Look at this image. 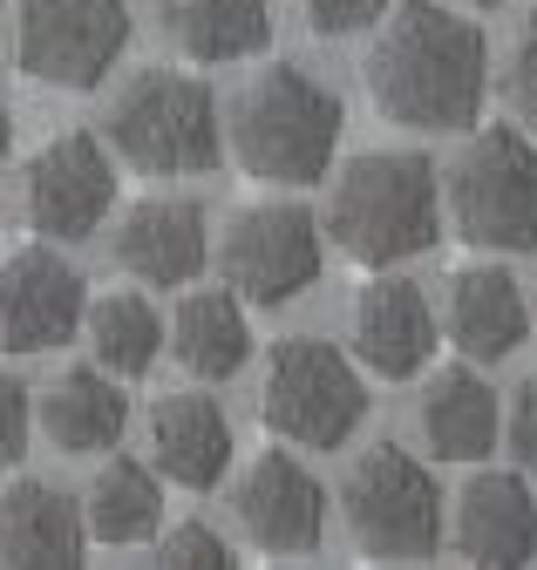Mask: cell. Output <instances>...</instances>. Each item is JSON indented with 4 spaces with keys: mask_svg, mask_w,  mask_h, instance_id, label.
Listing matches in <instances>:
<instances>
[{
    "mask_svg": "<svg viewBox=\"0 0 537 570\" xmlns=\"http://www.w3.org/2000/svg\"><path fill=\"white\" fill-rule=\"evenodd\" d=\"M449 218L477 252H530L537 245V142L524 129H477V142L456 157Z\"/></svg>",
    "mask_w": 537,
    "mask_h": 570,
    "instance_id": "5",
    "label": "cell"
},
{
    "mask_svg": "<svg viewBox=\"0 0 537 570\" xmlns=\"http://www.w3.org/2000/svg\"><path fill=\"white\" fill-rule=\"evenodd\" d=\"M341 510H348V537L368 557L388 563H416L442 550V489L436 475L394 442H374L348 482H341Z\"/></svg>",
    "mask_w": 537,
    "mask_h": 570,
    "instance_id": "6",
    "label": "cell"
},
{
    "mask_svg": "<svg viewBox=\"0 0 537 570\" xmlns=\"http://www.w3.org/2000/svg\"><path fill=\"white\" fill-rule=\"evenodd\" d=\"M157 523H164V482L129 455H116L82 495V530L96 543H144Z\"/></svg>",
    "mask_w": 537,
    "mask_h": 570,
    "instance_id": "23",
    "label": "cell"
},
{
    "mask_svg": "<svg viewBox=\"0 0 537 570\" xmlns=\"http://www.w3.org/2000/svg\"><path fill=\"white\" fill-rule=\"evenodd\" d=\"M388 8H394V0H306V21H313L320 35H361V28H374Z\"/></svg>",
    "mask_w": 537,
    "mask_h": 570,
    "instance_id": "28",
    "label": "cell"
},
{
    "mask_svg": "<svg viewBox=\"0 0 537 570\" xmlns=\"http://www.w3.org/2000/svg\"><path fill=\"white\" fill-rule=\"evenodd\" d=\"M320 238H333L354 265L388 272L442 238V177L416 150H368L326 190Z\"/></svg>",
    "mask_w": 537,
    "mask_h": 570,
    "instance_id": "2",
    "label": "cell"
},
{
    "mask_svg": "<svg viewBox=\"0 0 537 570\" xmlns=\"http://www.w3.org/2000/svg\"><path fill=\"white\" fill-rule=\"evenodd\" d=\"M477 8H497V0H477Z\"/></svg>",
    "mask_w": 537,
    "mask_h": 570,
    "instance_id": "31",
    "label": "cell"
},
{
    "mask_svg": "<svg viewBox=\"0 0 537 570\" xmlns=\"http://www.w3.org/2000/svg\"><path fill=\"white\" fill-rule=\"evenodd\" d=\"M164 35L191 61H245L273 41V0H164Z\"/></svg>",
    "mask_w": 537,
    "mask_h": 570,
    "instance_id": "21",
    "label": "cell"
},
{
    "mask_svg": "<svg viewBox=\"0 0 537 570\" xmlns=\"http://www.w3.org/2000/svg\"><path fill=\"white\" fill-rule=\"evenodd\" d=\"M129 48V0H14V61L48 89H96Z\"/></svg>",
    "mask_w": 537,
    "mask_h": 570,
    "instance_id": "8",
    "label": "cell"
},
{
    "mask_svg": "<svg viewBox=\"0 0 537 570\" xmlns=\"http://www.w3.org/2000/svg\"><path fill=\"white\" fill-rule=\"evenodd\" d=\"M28 455V387L0 367V469H14Z\"/></svg>",
    "mask_w": 537,
    "mask_h": 570,
    "instance_id": "27",
    "label": "cell"
},
{
    "mask_svg": "<svg viewBox=\"0 0 537 570\" xmlns=\"http://www.w3.org/2000/svg\"><path fill=\"white\" fill-rule=\"evenodd\" d=\"M469 361H504L530 333V306L504 265H456L442 278V320H436Z\"/></svg>",
    "mask_w": 537,
    "mask_h": 570,
    "instance_id": "14",
    "label": "cell"
},
{
    "mask_svg": "<svg viewBox=\"0 0 537 570\" xmlns=\"http://www.w3.org/2000/svg\"><path fill=\"white\" fill-rule=\"evenodd\" d=\"M504 96H510V109L537 129V14L517 28V41H510V61H504Z\"/></svg>",
    "mask_w": 537,
    "mask_h": 570,
    "instance_id": "26",
    "label": "cell"
},
{
    "mask_svg": "<svg viewBox=\"0 0 537 570\" xmlns=\"http://www.w3.org/2000/svg\"><path fill=\"white\" fill-rule=\"evenodd\" d=\"M89 530L82 503L69 489H55L41 475H21L0 489V563H41V570H69L82 563Z\"/></svg>",
    "mask_w": 537,
    "mask_h": 570,
    "instance_id": "15",
    "label": "cell"
},
{
    "mask_svg": "<svg viewBox=\"0 0 537 570\" xmlns=\"http://www.w3.org/2000/svg\"><path fill=\"white\" fill-rule=\"evenodd\" d=\"M41 428H48V442L69 449V455H102L129 428V394L102 367H69L41 394Z\"/></svg>",
    "mask_w": 537,
    "mask_h": 570,
    "instance_id": "20",
    "label": "cell"
},
{
    "mask_svg": "<svg viewBox=\"0 0 537 570\" xmlns=\"http://www.w3.org/2000/svg\"><path fill=\"white\" fill-rule=\"evenodd\" d=\"M456 550L469 563H530L537 557V495L524 475H469L456 495Z\"/></svg>",
    "mask_w": 537,
    "mask_h": 570,
    "instance_id": "17",
    "label": "cell"
},
{
    "mask_svg": "<svg viewBox=\"0 0 537 570\" xmlns=\"http://www.w3.org/2000/svg\"><path fill=\"white\" fill-rule=\"evenodd\" d=\"M164 340L177 353V367L197 381H232L252 361V326H245L238 293H191L177 320L164 326Z\"/></svg>",
    "mask_w": 537,
    "mask_h": 570,
    "instance_id": "22",
    "label": "cell"
},
{
    "mask_svg": "<svg viewBox=\"0 0 537 570\" xmlns=\"http://www.w3.org/2000/svg\"><path fill=\"white\" fill-rule=\"evenodd\" d=\"M116 265L144 285H191L205 265V210L184 197H144L116 225Z\"/></svg>",
    "mask_w": 537,
    "mask_h": 570,
    "instance_id": "16",
    "label": "cell"
},
{
    "mask_svg": "<svg viewBox=\"0 0 537 570\" xmlns=\"http://www.w3.org/2000/svg\"><path fill=\"white\" fill-rule=\"evenodd\" d=\"M150 462L177 489H212L232 469V421L205 394H164L150 414Z\"/></svg>",
    "mask_w": 537,
    "mask_h": 570,
    "instance_id": "18",
    "label": "cell"
},
{
    "mask_svg": "<svg viewBox=\"0 0 537 570\" xmlns=\"http://www.w3.org/2000/svg\"><path fill=\"white\" fill-rule=\"evenodd\" d=\"M102 129H109V150L123 164L150 170V177H197L225 150L212 89L197 76H177V68H144V76L109 102Z\"/></svg>",
    "mask_w": 537,
    "mask_h": 570,
    "instance_id": "4",
    "label": "cell"
},
{
    "mask_svg": "<svg viewBox=\"0 0 537 570\" xmlns=\"http://www.w3.org/2000/svg\"><path fill=\"white\" fill-rule=\"evenodd\" d=\"M157 563L164 570H232L238 557H232V543L212 523H177V530L157 537Z\"/></svg>",
    "mask_w": 537,
    "mask_h": 570,
    "instance_id": "25",
    "label": "cell"
},
{
    "mask_svg": "<svg viewBox=\"0 0 537 570\" xmlns=\"http://www.w3.org/2000/svg\"><path fill=\"white\" fill-rule=\"evenodd\" d=\"M8 142H14V109H8V89H0V157H8Z\"/></svg>",
    "mask_w": 537,
    "mask_h": 570,
    "instance_id": "30",
    "label": "cell"
},
{
    "mask_svg": "<svg viewBox=\"0 0 537 570\" xmlns=\"http://www.w3.org/2000/svg\"><path fill=\"white\" fill-rule=\"evenodd\" d=\"M89 346H96V367L129 381V374H150L157 353H164V320L144 293H109L96 299V313H82Z\"/></svg>",
    "mask_w": 537,
    "mask_h": 570,
    "instance_id": "24",
    "label": "cell"
},
{
    "mask_svg": "<svg viewBox=\"0 0 537 570\" xmlns=\"http://www.w3.org/2000/svg\"><path fill=\"white\" fill-rule=\"evenodd\" d=\"M89 285L82 272L48 252V245H28L0 265V346L14 353H48V346H69L82 333V313H89Z\"/></svg>",
    "mask_w": 537,
    "mask_h": 570,
    "instance_id": "11",
    "label": "cell"
},
{
    "mask_svg": "<svg viewBox=\"0 0 537 570\" xmlns=\"http://www.w3.org/2000/svg\"><path fill=\"white\" fill-rule=\"evenodd\" d=\"M504 435H510V455L537 475V374L517 387V401H510V421H504Z\"/></svg>",
    "mask_w": 537,
    "mask_h": 570,
    "instance_id": "29",
    "label": "cell"
},
{
    "mask_svg": "<svg viewBox=\"0 0 537 570\" xmlns=\"http://www.w3.org/2000/svg\"><path fill=\"white\" fill-rule=\"evenodd\" d=\"M218 272L238 299L286 306L320 278V225L300 204H245L218 238Z\"/></svg>",
    "mask_w": 537,
    "mask_h": 570,
    "instance_id": "9",
    "label": "cell"
},
{
    "mask_svg": "<svg viewBox=\"0 0 537 570\" xmlns=\"http://www.w3.org/2000/svg\"><path fill=\"white\" fill-rule=\"evenodd\" d=\"M436 306L416 278H374L361 285V299H354V353L368 361V374L381 381H416L429 367V353H436Z\"/></svg>",
    "mask_w": 537,
    "mask_h": 570,
    "instance_id": "13",
    "label": "cell"
},
{
    "mask_svg": "<svg viewBox=\"0 0 537 570\" xmlns=\"http://www.w3.org/2000/svg\"><path fill=\"white\" fill-rule=\"evenodd\" d=\"M116 204V157L89 129L55 136L28 164V225L41 238H89Z\"/></svg>",
    "mask_w": 537,
    "mask_h": 570,
    "instance_id": "10",
    "label": "cell"
},
{
    "mask_svg": "<svg viewBox=\"0 0 537 570\" xmlns=\"http://www.w3.org/2000/svg\"><path fill=\"white\" fill-rule=\"evenodd\" d=\"M232 150L258 184H313L341 150V96L300 68H265L232 96Z\"/></svg>",
    "mask_w": 537,
    "mask_h": 570,
    "instance_id": "3",
    "label": "cell"
},
{
    "mask_svg": "<svg viewBox=\"0 0 537 570\" xmlns=\"http://www.w3.org/2000/svg\"><path fill=\"white\" fill-rule=\"evenodd\" d=\"M368 96L401 129H469L490 96V41L442 0H401L368 48Z\"/></svg>",
    "mask_w": 537,
    "mask_h": 570,
    "instance_id": "1",
    "label": "cell"
},
{
    "mask_svg": "<svg viewBox=\"0 0 537 570\" xmlns=\"http://www.w3.org/2000/svg\"><path fill=\"white\" fill-rule=\"evenodd\" d=\"M504 435V407L477 367H442L422 394V442L442 462H484Z\"/></svg>",
    "mask_w": 537,
    "mask_h": 570,
    "instance_id": "19",
    "label": "cell"
},
{
    "mask_svg": "<svg viewBox=\"0 0 537 570\" xmlns=\"http://www.w3.org/2000/svg\"><path fill=\"white\" fill-rule=\"evenodd\" d=\"M368 414V387L354 361L326 340H280L265 353V421L300 449H341L354 442V428Z\"/></svg>",
    "mask_w": 537,
    "mask_h": 570,
    "instance_id": "7",
    "label": "cell"
},
{
    "mask_svg": "<svg viewBox=\"0 0 537 570\" xmlns=\"http://www.w3.org/2000/svg\"><path fill=\"white\" fill-rule=\"evenodd\" d=\"M232 510L245 523V537L273 557H306L320 550V530H326V489L313 482V469L286 449H265L252 455V469L238 475L232 489Z\"/></svg>",
    "mask_w": 537,
    "mask_h": 570,
    "instance_id": "12",
    "label": "cell"
}]
</instances>
